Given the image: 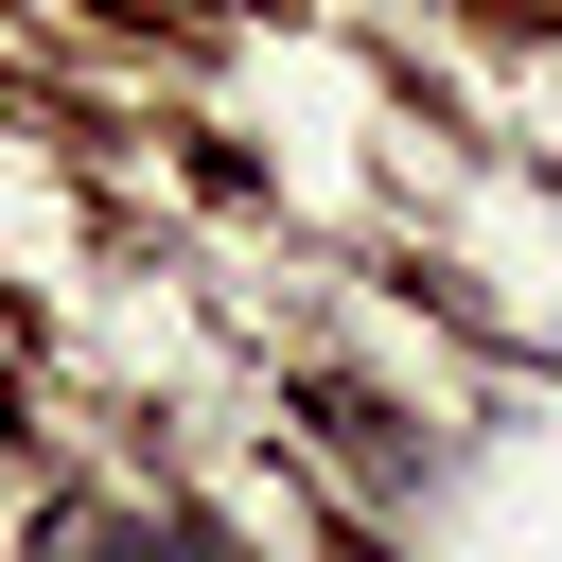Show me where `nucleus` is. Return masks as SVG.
I'll return each instance as SVG.
<instances>
[{"label": "nucleus", "instance_id": "obj_1", "mask_svg": "<svg viewBox=\"0 0 562 562\" xmlns=\"http://www.w3.org/2000/svg\"><path fill=\"white\" fill-rule=\"evenodd\" d=\"M35 562H123V509H53V527H35Z\"/></svg>", "mask_w": 562, "mask_h": 562}, {"label": "nucleus", "instance_id": "obj_2", "mask_svg": "<svg viewBox=\"0 0 562 562\" xmlns=\"http://www.w3.org/2000/svg\"><path fill=\"white\" fill-rule=\"evenodd\" d=\"M123 562H228V527H193V509H176V527H123Z\"/></svg>", "mask_w": 562, "mask_h": 562}]
</instances>
